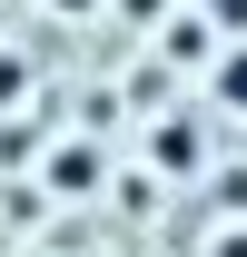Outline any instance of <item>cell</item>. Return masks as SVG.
Instances as JSON below:
<instances>
[{"mask_svg":"<svg viewBox=\"0 0 247 257\" xmlns=\"http://www.w3.org/2000/svg\"><path fill=\"white\" fill-rule=\"evenodd\" d=\"M217 99H227V109H247V50H227V60H217Z\"/></svg>","mask_w":247,"mask_h":257,"instance_id":"obj_1","label":"cell"},{"mask_svg":"<svg viewBox=\"0 0 247 257\" xmlns=\"http://www.w3.org/2000/svg\"><path fill=\"white\" fill-rule=\"evenodd\" d=\"M217 257H247V237H217Z\"/></svg>","mask_w":247,"mask_h":257,"instance_id":"obj_2","label":"cell"}]
</instances>
